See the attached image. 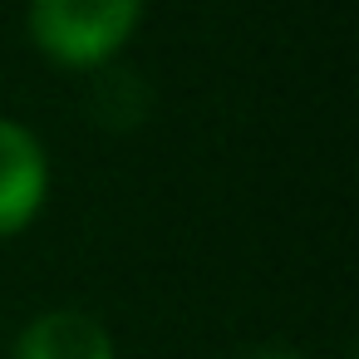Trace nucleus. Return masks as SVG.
<instances>
[{"mask_svg":"<svg viewBox=\"0 0 359 359\" xmlns=\"http://www.w3.org/2000/svg\"><path fill=\"white\" fill-rule=\"evenodd\" d=\"M241 359H300V354H290V349H251Z\"/></svg>","mask_w":359,"mask_h":359,"instance_id":"39448f33","label":"nucleus"},{"mask_svg":"<svg viewBox=\"0 0 359 359\" xmlns=\"http://www.w3.org/2000/svg\"><path fill=\"white\" fill-rule=\"evenodd\" d=\"M143 0H30V40L65 69H104L138 30Z\"/></svg>","mask_w":359,"mask_h":359,"instance_id":"f257e3e1","label":"nucleus"},{"mask_svg":"<svg viewBox=\"0 0 359 359\" xmlns=\"http://www.w3.org/2000/svg\"><path fill=\"white\" fill-rule=\"evenodd\" d=\"M89 109H94V118H99L104 128H138V123L148 118V109H153V94H148V84H143L133 69H109V74L94 84Z\"/></svg>","mask_w":359,"mask_h":359,"instance_id":"20e7f679","label":"nucleus"},{"mask_svg":"<svg viewBox=\"0 0 359 359\" xmlns=\"http://www.w3.org/2000/svg\"><path fill=\"white\" fill-rule=\"evenodd\" d=\"M50 192V158L25 123L0 118V236H15L35 222Z\"/></svg>","mask_w":359,"mask_h":359,"instance_id":"f03ea898","label":"nucleus"},{"mask_svg":"<svg viewBox=\"0 0 359 359\" xmlns=\"http://www.w3.org/2000/svg\"><path fill=\"white\" fill-rule=\"evenodd\" d=\"M15 359H114V334L84 310H45L15 339Z\"/></svg>","mask_w":359,"mask_h":359,"instance_id":"7ed1b4c3","label":"nucleus"}]
</instances>
